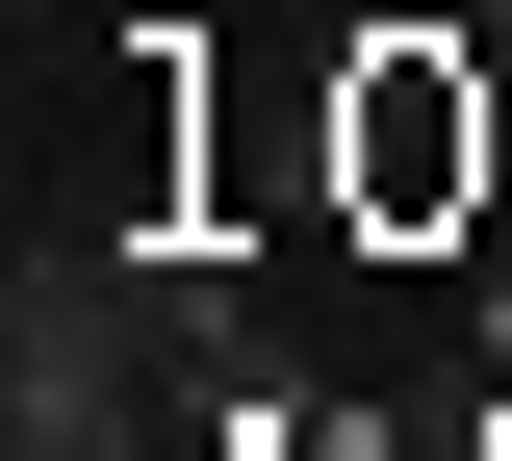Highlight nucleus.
Wrapping results in <instances>:
<instances>
[{
  "label": "nucleus",
  "instance_id": "7ed1b4c3",
  "mask_svg": "<svg viewBox=\"0 0 512 461\" xmlns=\"http://www.w3.org/2000/svg\"><path fill=\"white\" fill-rule=\"evenodd\" d=\"M436 26H487V52H512V0H436Z\"/></svg>",
  "mask_w": 512,
  "mask_h": 461
},
{
  "label": "nucleus",
  "instance_id": "f257e3e1",
  "mask_svg": "<svg viewBox=\"0 0 512 461\" xmlns=\"http://www.w3.org/2000/svg\"><path fill=\"white\" fill-rule=\"evenodd\" d=\"M154 359H180V282L26 257V282H0V461H128V436H154Z\"/></svg>",
  "mask_w": 512,
  "mask_h": 461
},
{
  "label": "nucleus",
  "instance_id": "f03ea898",
  "mask_svg": "<svg viewBox=\"0 0 512 461\" xmlns=\"http://www.w3.org/2000/svg\"><path fill=\"white\" fill-rule=\"evenodd\" d=\"M333 103H359V129H333V205H359V231H461V205H487V103H512V52H487V26H384Z\"/></svg>",
  "mask_w": 512,
  "mask_h": 461
}]
</instances>
